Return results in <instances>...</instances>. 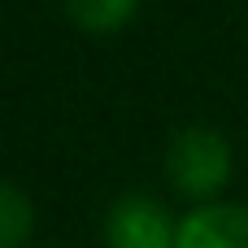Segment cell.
<instances>
[{"instance_id":"obj_1","label":"cell","mask_w":248,"mask_h":248,"mask_svg":"<svg viewBox=\"0 0 248 248\" xmlns=\"http://www.w3.org/2000/svg\"><path fill=\"white\" fill-rule=\"evenodd\" d=\"M166 179L174 183V192H183L192 201L222 192V183L231 179L227 140L209 126H183L166 148Z\"/></svg>"},{"instance_id":"obj_2","label":"cell","mask_w":248,"mask_h":248,"mask_svg":"<svg viewBox=\"0 0 248 248\" xmlns=\"http://www.w3.org/2000/svg\"><path fill=\"white\" fill-rule=\"evenodd\" d=\"M109 248H179V227L161 201L144 192H126L105 218Z\"/></svg>"},{"instance_id":"obj_3","label":"cell","mask_w":248,"mask_h":248,"mask_svg":"<svg viewBox=\"0 0 248 248\" xmlns=\"http://www.w3.org/2000/svg\"><path fill=\"white\" fill-rule=\"evenodd\" d=\"M179 248H248V205H201L179 222Z\"/></svg>"},{"instance_id":"obj_4","label":"cell","mask_w":248,"mask_h":248,"mask_svg":"<svg viewBox=\"0 0 248 248\" xmlns=\"http://www.w3.org/2000/svg\"><path fill=\"white\" fill-rule=\"evenodd\" d=\"M65 13L74 17V26L83 31H96V35H109V31H122L135 13V0H65Z\"/></svg>"},{"instance_id":"obj_5","label":"cell","mask_w":248,"mask_h":248,"mask_svg":"<svg viewBox=\"0 0 248 248\" xmlns=\"http://www.w3.org/2000/svg\"><path fill=\"white\" fill-rule=\"evenodd\" d=\"M31 222H35V214H31L22 187L17 183H4V192H0V248H22Z\"/></svg>"}]
</instances>
